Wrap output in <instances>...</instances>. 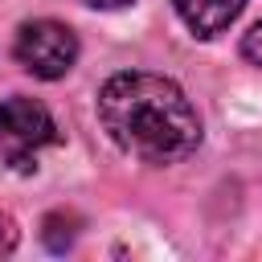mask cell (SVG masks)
<instances>
[{
    "label": "cell",
    "mask_w": 262,
    "mask_h": 262,
    "mask_svg": "<svg viewBox=\"0 0 262 262\" xmlns=\"http://www.w3.org/2000/svg\"><path fill=\"white\" fill-rule=\"evenodd\" d=\"M98 123L115 147L143 164H180L201 143V115L160 74H115L98 90Z\"/></svg>",
    "instance_id": "1"
},
{
    "label": "cell",
    "mask_w": 262,
    "mask_h": 262,
    "mask_svg": "<svg viewBox=\"0 0 262 262\" xmlns=\"http://www.w3.org/2000/svg\"><path fill=\"white\" fill-rule=\"evenodd\" d=\"M49 143H57V123L45 102L25 94L0 98V168L29 172Z\"/></svg>",
    "instance_id": "2"
},
{
    "label": "cell",
    "mask_w": 262,
    "mask_h": 262,
    "mask_svg": "<svg viewBox=\"0 0 262 262\" xmlns=\"http://www.w3.org/2000/svg\"><path fill=\"white\" fill-rule=\"evenodd\" d=\"M16 61L33 74V78H66L78 61V37L70 25L61 20H25L16 29V45H12Z\"/></svg>",
    "instance_id": "3"
},
{
    "label": "cell",
    "mask_w": 262,
    "mask_h": 262,
    "mask_svg": "<svg viewBox=\"0 0 262 262\" xmlns=\"http://www.w3.org/2000/svg\"><path fill=\"white\" fill-rule=\"evenodd\" d=\"M172 4H176L180 20H184L196 37H217V33H225V29L237 20V12L246 8V0H172Z\"/></svg>",
    "instance_id": "4"
},
{
    "label": "cell",
    "mask_w": 262,
    "mask_h": 262,
    "mask_svg": "<svg viewBox=\"0 0 262 262\" xmlns=\"http://www.w3.org/2000/svg\"><path fill=\"white\" fill-rule=\"evenodd\" d=\"M242 57H246V61H254V66H262V20L242 37Z\"/></svg>",
    "instance_id": "5"
},
{
    "label": "cell",
    "mask_w": 262,
    "mask_h": 262,
    "mask_svg": "<svg viewBox=\"0 0 262 262\" xmlns=\"http://www.w3.org/2000/svg\"><path fill=\"white\" fill-rule=\"evenodd\" d=\"M16 250V221L8 213H0V258Z\"/></svg>",
    "instance_id": "6"
},
{
    "label": "cell",
    "mask_w": 262,
    "mask_h": 262,
    "mask_svg": "<svg viewBox=\"0 0 262 262\" xmlns=\"http://www.w3.org/2000/svg\"><path fill=\"white\" fill-rule=\"evenodd\" d=\"M90 8H127V4H135V0H86Z\"/></svg>",
    "instance_id": "7"
}]
</instances>
